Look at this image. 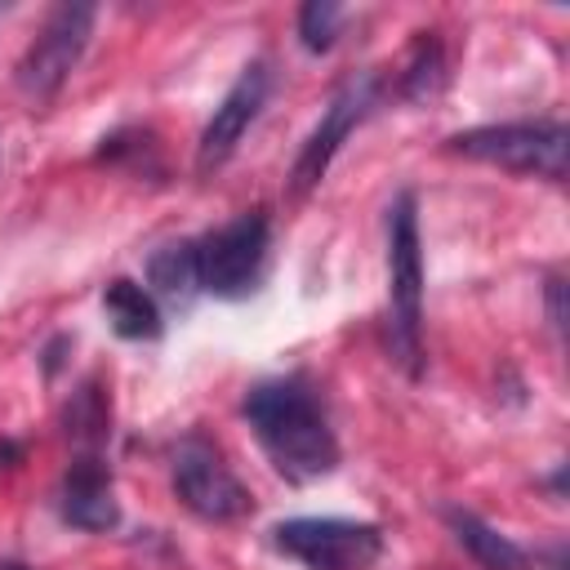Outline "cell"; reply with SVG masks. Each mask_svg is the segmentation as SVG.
Wrapping results in <instances>:
<instances>
[{"label": "cell", "instance_id": "14", "mask_svg": "<svg viewBox=\"0 0 570 570\" xmlns=\"http://www.w3.org/2000/svg\"><path fill=\"white\" fill-rule=\"evenodd\" d=\"M445 85V53H441V40L432 31H419L414 49H410V67H405V98L423 102V98H436Z\"/></svg>", "mask_w": 570, "mask_h": 570}, {"label": "cell", "instance_id": "1", "mask_svg": "<svg viewBox=\"0 0 570 570\" xmlns=\"http://www.w3.org/2000/svg\"><path fill=\"white\" fill-rule=\"evenodd\" d=\"M240 414L285 481L307 485L338 468V436L303 379H267L249 387Z\"/></svg>", "mask_w": 570, "mask_h": 570}, {"label": "cell", "instance_id": "9", "mask_svg": "<svg viewBox=\"0 0 570 570\" xmlns=\"http://www.w3.org/2000/svg\"><path fill=\"white\" fill-rule=\"evenodd\" d=\"M374 98H379V80H374V76H356V80H347V85L330 98L325 116H321L316 129L307 134V142H303V151H298V160H294V174H289L298 196H307V191L325 178L330 160H334L338 147L347 142V134L365 120V111L374 107Z\"/></svg>", "mask_w": 570, "mask_h": 570}, {"label": "cell", "instance_id": "8", "mask_svg": "<svg viewBox=\"0 0 570 570\" xmlns=\"http://www.w3.org/2000/svg\"><path fill=\"white\" fill-rule=\"evenodd\" d=\"M267 89H272V71L263 58L245 62L240 76L232 80V89L223 94V102L214 107V116L205 120L200 129V142H196V169L209 174L218 165L232 160V151L240 147V138L249 134V125L258 120L263 102H267Z\"/></svg>", "mask_w": 570, "mask_h": 570}, {"label": "cell", "instance_id": "15", "mask_svg": "<svg viewBox=\"0 0 570 570\" xmlns=\"http://www.w3.org/2000/svg\"><path fill=\"white\" fill-rule=\"evenodd\" d=\"M107 401H102V387L98 383H85L76 392V401L67 405V432L80 441V445H98L107 436Z\"/></svg>", "mask_w": 570, "mask_h": 570}, {"label": "cell", "instance_id": "2", "mask_svg": "<svg viewBox=\"0 0 570 570\" xmlns=\"http://www.w3.org/2000/svg\"><path fill=\"white\" fill-rule=\"evenodd\" d=\"M387 343L396 365L423 374V249H419V205L401 191L387 209Z\"/></svg>", "mask_w": 570, "mask_h": 570}, {"label": "cell", "instance_id": "3", "mask_svg": "<svg viewBox=\"0 0 570 570\" xmlns=\"http://www.w3.org/2000/svg\"><path fill=\"white\" fill-rule=\"evenodd\" d=\"M454 156L499 165L508 174H534L548 183L566 178L570 134L561 120H508V125H476L450 138Z\"/></svg>", "mask_w": 570, "mask_h": 570}, {"label": "cell", "instance_id": "4", "mask_svg": "<svg viewBox=\"0 0 570 570\" xmlns=\"http://www.w3.org/2000/svg\"><path fill=\"white\" fill-rule=\"evenodd\" d=\"M272 543L303 570H370L383 552V530L347 517H289L272 530Z\"/></svg>", "mask_w": 570, "mask_h": 570}, {"label": "cell", "instance_id": "18", "mask_svg": "<svg viewBox=\"0 0 570 570\" xmlns=\"http://www.w3.org/2000/svg\"><path fill=\"white\" fill-rule=\"evenodd\" d=\"M0 570H27V566H18V561H4V566H0Z\"/></svg>", "mask_w": 570, "mask_h": 570}, {"label": "cell", "instance_id": "7", "mask_svg": "<svg viewBox=\"0 0 570 570\" xmlns=\"http://www.w3.org/2000/svg\"><path fill=\"white\" fill-rule=\"evenodd\" d=\"M174 494L183 499L187 512H196L200 521L227 525L240 521L254 503L249 490L236 481V472L223 463L218 445L205 436H183L174 450Z\"/></svg>", "mask_w": 570, "mask_h": 570}, {"label": "cell", "instance_id": "17", "mask_svg": "<svg viewBox=\"0 0 570 570\" xmlns=\"http://www.w3.org/2000/svg\"><path fill=\"white\" fill-rule=\"evenodd\" d=\"M548 316H552V330L561 334L566 330V307H561V281L557 276L548 281Z\"/></svg>", "mask_w": 570, "mask_h": 570}, {"label": "cell", "instance_id": "6", "mask_svg": "<svg viewBox=\"0 0 570 570\" xmlns=\"http://www.w3.org/2000/svg\"><path fill=\"white\" fill-rule=\"evenodd\" d=\"M267 240L272 227L258 209L236 214L232 223L214 227L205 240H196V258H200V289L214 298H245L254 294L263 263H267Z\"/></svg>", "mask_w": 570, "mask_h": 570}, {"label": "cell", "instance_id": "10", "mask_svg": "<svg viewBox=\"0 0 570 570\" xmlns=\"http://www.w3.org/2000/svg\"><path fill=\"white\" fill-rule=\"evenodd\" d=\"M62 517L76 530H116L120 525V503L111 490V472L98 454H80L67 476H62Z\"/></svg>", "mask_w": 570, "mask_h": 570}, {"label": "cell", "instance_id": "13", "mask_svg": "<svg viewBox=\"0 0 570 570\" xmlns=\"http://www.w3.org/2000/svg\"><path fill=\"white\" fill-rule=\"evenodd\" d=\"M147 281H151V298H165L169 307L187 312L191 298L200 294V258H196V240H169L151 254L147 263Z\"/></svg>", "mask_w": 570, "mask_h": 570}, {"label": "cell", "instance_id": "19", "mask_svg": "<svg viewBox=\"0 0 570 570\" xmlns=\"http://www.w3.org/2000/svg\"><path fill=\"white\" fill-rule=\"evenodd\" d=\"M0 18H4V4H0Z\"/></svg>", "mask_w": 570, "mask_h": 570}, {"label": "cell", "instance_id": "12", "mask_svg": "<svg viewBox=\"0 0 570 570\" xmlns=\"http://www.w3.org/2000/svg\"><path fill=\"white\" fill-rule=\"evenodd\" d=\"M445 525L454 530V539L468 548V557L481 570H530V552L521 543H512L508 534H499L494 525H485L476 512L468 508H445Z\"/></svg>", "mask_w": 570, "mask_h": 570}, {"label": "cell", "instance_id": "5", "mask_svg": "<svg viewBox=\"0 0 570 570\" xmlns=\"http://www.w3.org/2000/svg\"><path fill=\"white\" fill-rule=\"evenodd\" d=\"M94 18L98 9L94 4H58L49 9L45 27L36 31V40L27 45V53L18 58V89L31 98V102H49L67 80L71 71L80 67L85 49H89V36H94Z\"/></svg>", "mask_w": 570, "mask_h": 570}, {"label": "cell", "instance_id": "11", "mask_svg": "<svg viewBox=\"0 0 570 570\" xmlns=\"http://www.w3.org/2000/svg\"><path fill=\"white\" fill-rule=\"evenodd\" d=\"M102 312L111 321V330L129 343H142V338H160L165 330V316H160V303L151 298L147 285L129 281V276H116L107 289H102Z\"/></svg>", "mask_w": 570, "mask_h": 570}, {"label": "cell", "instance_id": "16", "mask_svg": "<svg viewBox=\"0 0 570 570\" xmlns=\"http://www.w3.org/2000/svg\"><path fill=\"white\" fill-rule=\"evenodd\" d=\"M338 22H343V4H334V0H307L298 9V40H303V49L325 53L334 45V36H338Z\"/></svg>", "mask_w": 570, "mask_h": 570}]
</instances>
